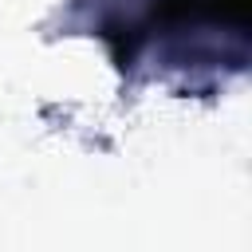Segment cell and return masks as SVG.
I'll return each mask as SVG.
<instances>
[{"label":"cell","instance_id":"6da1fadb","mask_svg":"<svg viewBox=\"0 0 252 252\" xmlns=\"http://www.w3.org/2000/svg\"><path fill=\"white\" fill-rule=\"evenodd\" d=\"M161 20H224V24H248L252 0H161L154 8Z\"/></svg>","mask_w":252,"mask_h":252}]
</instances>
